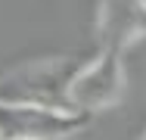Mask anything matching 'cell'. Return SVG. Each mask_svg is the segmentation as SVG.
Wrapping results in <instances>:
<instances>
[{"mask_svg":"<svg viewBox=\"0 0 146 140\" xmlns=\"http://www.w3.org/2000/svg\"><path fill=\"white\" fill-rule=\"evenodd\" d=\"M84 69L75 56H44L25 65H16L0 75V103L3 106H47L72 109L68 90Z\"/></svg>","mask_w":146,"mask_h":140,"instance_id":"obj_1","label":"cell"},{"mask_svg":"<svg viewBox=\"0 0 146 140\" xmlns=\"http://www.w3.org/2000/svg\"><path fill=\"white\" fill-rule=\"evenodd\" d=\"M87 112L47 109V106H3L0 103V137L3 140H65L90 125Z\"/></svg>","mask_w":146,"mask_h":140,"instance_id":"obj_2","label":"cell"},{"mask_svg":"<svg viewBox=\"0 0 146 140\" xmlns=\"http://www.w3.org/2000/svg\"><path fill=\"white\" fill-rule=\"evenodd\" d=\"M121 93H124V59L115 50H100L90 62H84V69L72 81L68 100L72 109L93 115L112 109L121 100Z\"/></svg>","mask_w":146,"mask_h":140,"instance_id":"obj_3","label":"cell"},{"mask_svg":"<svg viewBox=\"0 0 146 140\" xmlns=\"http://www.w3.org/2000/svg\"><path fill=\"white\" fill-rule=\"evenodd\" d=\"M96 41L100 50L124 53L134 41L146 37V6L143 0H100L96 3Z\"/></svg>","mask_w":146,"mask_h":140,"instance_id":"obj_4","label":"cell"},{"mask_svg":"<svg viewBox=\"0 0 146 140\" xmlns=\"http://www.w3.org/2000/svg\"><path fill=\"white\" fill-rule=\"evenodd\" d=\"M140 140H146V131H143V137H140Z\"/></svg>","mask_w":146,"mask_h":140,"instance_id":"obj_5","label":"cell"},{"mask_svg":"<svg viewBox=\"0 0 146 140\" xmlns=\"http://www.w3.org/2000/svg\"><path fill=\"white\" fill-rule=\"evenodd\" d=\"M143 6H146V0H143Z\"/></svg>","mask_w":146,"mask_h":140,"instance_id":"obj_6","label":"cell"},{"mask_svg":"<svg viewBox=\"0 0 146 140\" xmlns=\"http://www.w3.org/2000/svg\"><path fill=\"white\" fill-rule=\"evenodd\" d=\"M0 140H3V137H0Z\"/></svg>","mask_w":146,"mask_h":140,"instance_id":"obj_7","label":"cell"}]
</instances>
